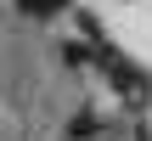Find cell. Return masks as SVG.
<instances>
[{
	"label": "cell",
	"mask_w": 152,
	"mask_h": 141,
	"mask_svg": "<svg viewBox=\"0 0 152 141\" xmlns=\"http://www.w3.org/2000/svg\"><path fill=\"white\" fill-rule=\"evenodd\" d=\"M96 130H102V119H96L90 107H85V113H73V136H96Z\"/></svg>",
	"instance_id": "1"
}]
</instances>
